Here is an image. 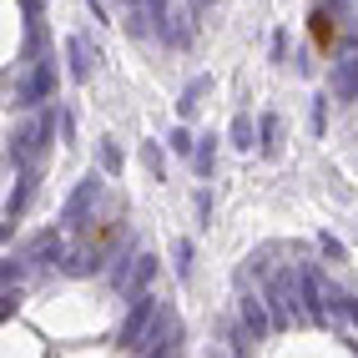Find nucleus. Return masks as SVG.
I'll return each instance as SVG.
<instances>
[{"mask_svg": "<svg viewBox=\"0 0 358 358\" xmlns=\"http://www.w3.org/2000/svg\"><path fill=\"white\" fill-rule=\"evenodd\" d=\"M308 36H313L318 51H328V45L338 41V26H333V15H328V10H313V15H308Z\"/></svg>", "mask_w": 358, "mask_h": 358, "instance_id": "1", "label": "nucleus"}]
</instances>
